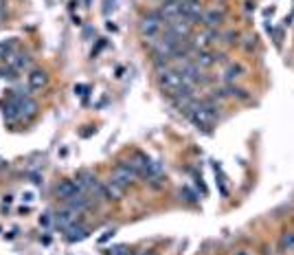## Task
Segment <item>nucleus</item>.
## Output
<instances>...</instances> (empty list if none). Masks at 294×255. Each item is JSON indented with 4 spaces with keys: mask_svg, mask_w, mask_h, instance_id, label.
<instances>
[{
    "mask_svg": "<svg viewBox=\"0 0 294 255\" xmlns=\"http://www.w3.org/2000/svg\"><path fill=\"white\" fill-rule=\"evenodd\" d=\"M112 236H114V229H112V231H106V236H101V242H106V240L112 238Z\"/></svg>",
    "mask_w": 294,
    "mask_h": 255,
    "instance_id": "obj_24",
    "label": "nucleus"
},
{
    "mask_svg": "<svg viewBox=\"0 0 294 255\" xmlns=\"http://www.w3.org/2000/svg\"><path fill=\"white\" fill-rule=\"evenodd\" d=\"M13 44H16V40H5V42H0V57H9L11 51H13Z\"/></svg>",
    "mask_w": 294,
    "mask_h": 255,
    "instance_id": "obj_16",
    "label": "nucleus"
},
{
    "mask_svg": "<svg viewBox=\"0 0 294 255\" xmlns=\"http://www.w3.org/2000/svg\"><path fill=\"white\" fill-rule=\"evenodd\" d=\"M7 16V0H0V18Z\"/></svg>",
    "mask_w": 294,
    "mask_h": 255,
    "instance_id": "obj_23",
    "label": "nucleus"
},
{
    "mask_svg": "<svg viewBox=\"0 0 294 255\" xmlns=\"http://www.w3.org/2000/svg\"><path fill=\"white\" fill-rule=\"evenodd\" d=\"M55 192H57V196H60L62 200H70V198H75V196L84 194L77 180H62V183L57 185Z\"/></svg>",
    "mask_w": 294,
    "mask_h": 255,
    "instance_id": "obj_8",
    "label": "nucleus"
},
{
    "mask_svg": "<svg viewBox=\"0 0 294 255\" xmlns=\"http://www.w3.org/2000/svg\"><path fill=\"white\" fill-rule=\"evenodd\" d=\"M150 255H152V253H150Z\"/></svg>",
    "mask_w": 294,
    "mask_h": 255,
    "instance_id": "obj_27",
    "label": "nucleus"
},
{
    "mask_svg": "<svg viewBox=\"0 0 294 255\" xmlns=\"http://www.w3.org/2000/svg\"><path fill=\"white\" fill-rule=\"evenodd\" d=\"M180 196H185V200H187V202H195V200H198V196H195L193 192H191V189H189V187H185V189H180Z\"/></svg>",
    "mask_w": 294,
    "mask_h": 255,
    "instance_id": "obj_18",
    "label": "nucleus"
},
{
    "mask_svg": "<svg viewBox=\"0 0 294 255\" xmlns=\"http://www.w3.org/2000/svg\"><path fill=\"white\" fill-rule=\"evenodd\" d=\"M16 97H18V108H20V119L22 121L33 119V117L38 114V104H35L31 97H22L18 92H16Z\"/></svg>",
    "mask_w": 294,
    "mask_h": 255,
    "instance_id": "obj_7",
    "label": "nucleus"
},
{
    "mask_svg": "<svg viewBox=\"0 0 294 255\" xmlns=\"http://www.w3.org/2000/svg\"><path fill=\"white\" fill-rule=\"evenodd\" d=\"M53 220H55V224H57V227H60L62 231H66V229H70L72 224H77L79 220H82V218H79V211L66 207V209H62V211H57Z\"/></svg>",
    "mask_w": 294,
    "mask_h": 255,
    "instance_id": "obj_5",
    "label": "nucleus"
},
{
    "mask_svg": "<svg viewBox=\"0 0 294 255\" xmlns=\"http://www.w3.org/2000/svg\"><path fill=\"white\" fill-rule=\"evenodd\" d=\"M136 178H141V176H138V172L134 170L132 163H119L112 170V180H116L121 187H130Z\"/></svg>",
    "mask_w": 294,
    "mask_h": 255,
    "instance_id": "obj_2",
    "label": "nucleus"
},
{
    "mask_svg": "<svg viewBox=\"0 0 294 255\" xmlns=\"http://www.w3.org/2000/svg\"><path fill=\"white\" fill-rule=\"evenodd\" d=\"M68 205L66 207H70V209H75V211H79V214H84V211H88L92 207V198H88L86 194H79V196H75V198H70V200H66Z\"/></svg>",
    "mask_w": 294,
    "mask_h": 255,
    "instance_id": "obj_12",
    "label": "nucleus"
},
{
    "mask_svg": "<svg viewBox=\"0 0 294 255\" xmlns=\"http://www.w3.org/2000/svg\"><path fill=\"white\" fill-rule=\"evenodd\" d=\"M7 60H9V66L13 71H24L31 66V55L29 53H11Z\"/></svg>",
    "mask_w": 294,
    "mask_h": 255,
    "instance_id": "obj_11",
    "label": "nucleus"
},
{
    "mask_svg": "<svg viewBox=\"0 0 294 255\" xmlns=\"http://www.w3.org/2000/svg\"><path fill=\"white\" fill-rule=\"evenodd\" d=\"M106 194H108V200H121L123 194H126V187H121L116 180H108V183H106Z\"/></svg>",
    "mask_w": 294,
    "mask_h": 255,
    "instance_id": "obj_15",
    "label": "nucleus"
},
{
    "mask_svg": "<svg viewBox=\"0 0 294 255\" xmlns=\"http://www.w3.org/2000/svg\"><path fill=\"white\" fill-rule=\"evenodd\" d=\"M0 77H3V79H16V71H13L11 66L9 68H0Z\"/></svg>",
    "mask_w": 294,
    "mask_h": 255,
    "instance_id": "obj_19",
    "label": "nucleus"
},
{
    "mask_svg": "<svg viewBox=\"0 0 294 255\" xmlns=\"http://www.w3.org/2000/svg\"><path fill=\"white\" fill-rule=\"evenodd\" d=\"M281 249H285V251H292V249H294V231L283 233V238H281Z\"/></svg>",
    "mask_w": 294,
    "mask_h": 255,
    "instance_id": "obj_17",
    "label": "nucleus"
},
{
    "mask_svg": "<svg viewBox=\"0 0 294 255\" xmlns=\"http://www.w3.org/2000/svg\"><path fill=\"white\" fill-rule=\"evenodd\" d=\"M244 40H246V42H241V47H244L246 51H253V49H255V40H257L255 35H246Z\"/></svg>",
    "mask_w": 294,
    "mask_h": 255,
    "instance_id": "obj_20",
    "label": "nucleus"
},
{
    "mask_svg": "<svg viewBox=\"0 0 294 255\" xmlns=\"http://www.w3.org/2000/svg\"><path fill=\"white\" fill-rule=\"evenodd\" d=\"M64 233H66V240H68V242H79V240H84L88 236V229L82 224V220H79L77 224H72V227L66 229Z\"/></svg>",
    "mask_w": 294,
    "mask_h": 255,
    "instance_id": "obj_14",
    "label": "nucleus"
},
{
    "mask_svg": "<svg viewBox=\"0 0 294 255\" xmlns=\"http://www.w3.org/2000/svg\"><path fill=\"white\" fill-rule=\"evenodd\" d=\"M165 20H163V16H160L158 11H150L147 16H143L141 18V22H138V29H141V35L145 38V42L150 47H154L156 44V40L163 35V31H165Z\"/></svg>",
    "mask_w": 294,
    "mask_h": 255,
    "instance_id": "obj_1",
    "label": "nucleus"
},
{
    "mask_svg": "<svg viewBox=\"0 0 294 255\" xmlns=\"http://www.w3.org/2000/svg\"><path fill=\"white\" fill-rule=\"evenodd\" d=\"M108 255H130V253H128L126 246H114V249L108 251Z\"/></svg>",
    "mask_w": 294,
    "mask_h": 255,
    "instance_id": "obj_21",
    "label": "nucleus"
},
{
    "mask_svg": "<svg viewBox=\"0 0 294 255\" xmlns=\"http://www.w3.org/2000/svg\"><path fill=\"white\" fill-rule=\"evenodd\" d=\"M27 79H29V88H31V90H42V88H46V84H48L46 71H40V68L29 73Z\"/></svg>",
    "mask_w": 294,
    "mask_h": 255,
    "instance_id": "obj_10",
    "label": "nucleus"
},
{
    "mask_svg": "<svg viewBox=\"0 0 294 255\" xmlns=\"http://www.w3.org/2000/svg\"><path fill=\"white\" fill-rule=\"evenodd\" d=\"M180 16H182V20H189L191 25L202 22L204 9H202L200 0H182L180 3Z\"/></svg>",
    "mask_w": 294,
    "mask_h": 255,
    "instance_id": "obj_4",
    "label": "nucleus"
},
{
    "mask_svg": "<svg viewBox=\"0 0 294 255\" xmlns=\"http://www.w3.org/2000/svg\"><path fill=\"white\" fill-rule=\"evenodd\" d=\"M40 222H42V224H48V222H51V218H48V216H44V218H40Z\"/></svg>",
    "mask_w": 294,
    "mask_h": 255,
    "instance_id": "obj_25",
    "label": "nucleus"
},
{
    "mask_svg": "<svg viewBox=\"0 0 294 255\" xmlns=\"http://www.w3.org/2000/svg\"><path fill=\"white\" fill-rule=\"evenodd\" d=\"M224 18H226V13L224 9H217V7H213V9H207L204 11V16H202V25L207 27V29H215L224 22Z\"/></svg>",
    "mask_w": 294,
    "mask_h": 255,
    "instance_id": "obj_9",
    "label": "nucleus"
},
{
    "mask_svg": "<svg viewBox=\"0 0 294 255\" xmlns=\"http://www.w3.org/2000/svg\"><path fill=\"white\" fill-rule=\"evenodd\" d=\"M224 38H226V42H229V44H237V42H239V40H237V38H239V35H237V33H235V31H231V33H226V35H224Z\"/></svg>",
    "mask_w": 294,
    "mask_h": 255,
    "instance_id": "obj_22",
    "label": "nucleus"
},
{
    "mask_svg": "<svg viewBox=\"0 0 294 255\" xmlns=\"http://www.w3.org/2000/svg\"><path fill=\"white\" fill-rule=\"evenodd\" d=\"M158 82H160V86L172 95V92H176L182 86V77H180V73L176 71V68H172V66H167V68H160L158 71Z\"/></svg>",
    "mask_w": 294,
    "mask_h": 255,
    "instance_id": "obj_3",
    "label": "nucleus"
},
{
    "mask_svg": "<svg viewBox=\"0 0 294 255\" xmlns=\"http://www.w3.org/2000/svg\"><path fill=\"white\" fill-rule=\"evenodd\" d=\"M165 31L176 35V38H180V40H185V38H191V22L189 20H182V18L169 20V22L165 25Z\"/></svg>",
    "mask_w": 294,
    "mask_h": 255,
    "instance_id": "obj_6",
    "label": "nucleus"
},
{
    "mask_svg": "<svg viewBox=\"0 0 294 255\" xmlns=\"http://www.w3.org/2000/svg\"><path fill=\"white\" fill-rule=\"evenodd\" d=\"M237 255H253V253H251V251H239Z\"/></svg>",
    "mask_w": 294,
    "mask_h": 255,
    "instance_id": "obj_26",
    "label": "nucleus"
},
{
    "mask_svg": "<svg viewBox=\"0 0 294 255\" xmlns=\"http://www.w3.org/2000/svg\"><path fill=\"white\" fill-rule=\"evenodd\" d=\"M246 75V68L241 66V64H229L224 71V82L226 84H233V82H237V79H241Z\"/></svg>",
    "mask_w": 294,
    "mask_h": 255,
    "instance_id": "obj_13",
    "label": "nucleus"
}]
</instances>
